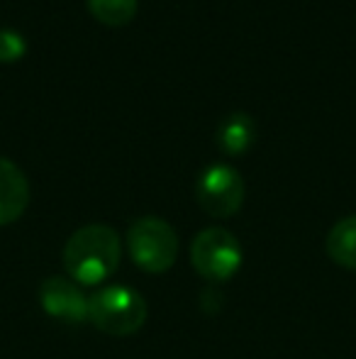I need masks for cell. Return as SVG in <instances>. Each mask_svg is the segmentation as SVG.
I'll list each match as a JSON object with an SVG mask.
<instances>
[{
	"mask_svg": "<svg viewBox=\"0 0 356 359\" xmlns=\"http://www.w3.org/2000/svg\"><path fill=\"white\" fill-rule=\"evenodd\" d=\"M215 140H218V147L225 154L239 156L254 144V140H257V123L252 120V115L237 110V113L227 115V118L220 123Z\"/></svg>",
	"mask_w": 356,
	"mask_h": 359,
	"instance_id": "8",
	"label": "cell"
},
{
	"mask_svg": "<svg viewBox=\"0 0 356 359\" xmlns=\"http://www.w3.org/2000/svg\"><path fill=\"white\" fill-rule=\"evenodd\" d=\"M120 257L122 247L118 232L100 222L78 227L64 247V266L81 286H95L110 279L118 269Z\"/></svg>",
	"mask_w": 356,
	"mask_h": 359,
	"instance_id": "1",
	"label": "cell"
},
{
	"mask_svg": "<svg viewBox=\"0 0 356 359\" xmlns=\"http://www.w3.org/2000/svg\"><path fill=\"white\" fill-rule=\"evenodd\" d=\"M327 255L334 264L356 271V215L342 217L327 235Z\"/></svg>",
	"mask_w": 356,
	"mask_h": 359,
	"instance_id": "9",
	"label": "cell"
},
{
	"mask_svg": "<svg viewBox=\"0 0 356 359\" xmlns=\"http://www.w3.org/2000/svg\"><path fill=\"white\" fill-rule=\"evenodd\" d=\"M127 247L139 269L149 274H164L176 264L178 235L162 217H139L127 230Z\"/></svg>",
	"mask_w": 356,
	"mask_h": 359,
	"instance_id": "3",
	"label": "cell"
},
{
	"mask_svg": "<svg viewBox=\"0 0 356 359\" xmlns=\"http://www.w3.org/2000/svg\"><path fill=\"white\" fill-rule=\"evenodd\" d=\"M198 205L213 217H232L244 203V179L229 164H210L195 181Z\"/></svg>",
	"mask_w": 356,
	"mask_h": 359,
	"instance_id": "5",
	"label": "cell"
},
{
	"mask_svg": "<svg viewBox=\"0 0 356 359\" xmlns=\"http://www.w3.org/2000/svg\"><path fill=\"white\" fill-rule=\"evenodd\" d=\"M88 320L110 337H129L147 323V303L129 286H108L88 298Z\"/></svg>",
	"mask_w": 356,
	"mask_h": 359,
	"instance_id": "2",
	"label": "cell"
},
{
	"mask_svg": "<svg viewBox=\"0 0 356 359\" xmlns=\"http://www.w3.org/2000/svg\"><path fill=\"white\" fill-rule=\"evenodd\" d=\"M29 205V181L15 161L0 156V225L20 220Z\"/></svg>",
	"mask_w": 356,
	"mask_h": 359,
	"instance_id": "7",
	"label": "cell"
},
{
	"mask_svg": "<svg viewBox=\"0 0 356 359\" xmlns=\"http://www.w3.org/2000/svg\"><path fill=\"white\" fill-rule=\"evenodd\" d=\"M190 264L203 279L227 281L242 266V245L225 227H205L190 242Z\"/></svg>",
	"mask_w": 356,
	"mask_h": 359,
	"instance_id": "4",
	"label": "cell"
},
{
	"mask_svg": "<svg viewBox=\"0 0 356 359\" xmlns=\"http://www.w3.org/2000/svg\"><path fill=\"white\" fill-rule=\"evenodd\" d=\"M27 54V39L20 29L0 27V64H13Z\"/></svg>",
	"mask_w": 356,
	"mask_h": 359,
	"instance_id": "11",
	"label": "cell"
},
{
	"mask_svg": "<svg viewBox=\"0 0 356 359\" xmlns=\"http://www.w3.org/2000/svg\"><path fill=\"white\" fill-rule=\"evenodd\" d=\"M90 15L108 27H122L137 15L139 0H86Z\"/></svg>",
	"mask_w": 356,
	"mask_h": 359,
	"instance_id": "10",
	"label": "cell"
},
{
	"mask_svg": "<svg viewBox=\"0 0 356 359\" xmlns=\"http://www.w3.org/2000/svg\"><path fill=\"white\" fill-rule=\"evenodd\" d=\"M39 303L54 320L71 323V325L88 320V298L73 281L62 276H49L39 286Z\"/></svg>",
	"mask_w": 356,
	"mask_h": 359,
	"instance_id": "6",
	"label": "cell"
}]
</instances>
